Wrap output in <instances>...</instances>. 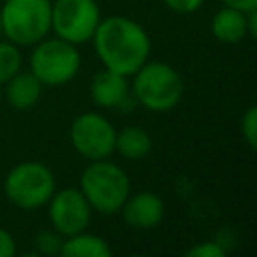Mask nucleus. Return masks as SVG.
<instances>
[{
  "label": "nucleus",
  "instance_id": "18",
  "mask_svg": "<svg viewBox=\"0 0 257 257\" xmlns=\"http://www.w3.org/2000/svg\"><path fill=\"white\" fill-rule=\"evenodd\" d=\"M60 243H62V235L60 233H52V231H42L36 237V247L40 249V253L44 255H52V253H60Z\"/></svg>",
  "mask_w": 257,
  "mask_h": 257
},
{
  "label": "nucleus",
  "instance_id": "16",
  "mask_svg": "<svg viewBox=\"0 0 257 257\" xmlns=\"http://www.w3.org/2000/svg\"><path fill=\"white\" fill-rule=\"evenodd\" d=\"M22 66V54L10 40H0V84H6Z\"/></svg>",
  "mask_w": 257,
  "mask_h": 257
},
{
  "label": "nucleus",
  "instance_id": "4",
  "mask_svg": "<svg viewBox=\"0 0 257 257\" xmlns=\"http://www.w3.org/2000/svg\"><path fill=\"white\" fill-rule=\"evenodd\" d=\"M2 34L16 46H34L50 32V0H6L0 8Z\"/></svg>",
  "mask_w": 257,
  "mask_h": 257
},
{
  "label": "nucleus",
  "instance_id": "13",
  "mask_svg": "<svg viewBox=\"0 0 257 257\" xmlns=\"http://www.w3.org/2000/svg\"><path fill=\"white\" fill-rule=\"evenodd\" d=\"M42 94V82L32 72H16L6 82V100L12 108L24 110L38 102Z\"/></svg>",
  "mask_w": 257,
  "mask_h": 257
},
{
  "label": "nucleus",
  "instance_id": "3",
  "mask_svg": "<svg viewBox=\"0 0 257 257\" xmlns=\"http://www.w3.org/2000/svg\"><path fill=\"white\" fill-rule=\"evenodd\" d=\"M133 76V94L147 110L165 112L179 104L183 96V80L171 64L147 60Z\"/></svg>",
  "mask_w": 257,
  "mask_h": 257
},
{
  "label": "nucleus",
  "instance_id": "2",
  "mask_svg": "<svg viewBox=\"0 0 257 257\" xmlns=\"http://www.w3.org/2000/svg\"><path fill=\"white\" fill-rule=\"evenodd\" d=\"M80 191L90 209L102 215H114L131 195V181L122 167L106 159H98L90 161V165L82 171Z\"/></svg>",
  "mask_w": 257,
  "mask_h": 257
},
{
  "label": "nucleus",
  "instance_id": "14",
  "mask_svg": "<svg viewBox=\"0 0 257 257\" xmlns=\"http://www.w3.org/2000/svg\"><path fill=\"white\" fill-rule=\"evenodd\" d=\"M60 253L66 257H108L110 247L102 237L80 231L64 237V241L60 243Z\"/></svg>",
  "mask_w": 257,
  "mask_h": 257
},
{
  "label": "nucleus",
  "instance_id": "15",
  "mask_svg": "<svg viewBox=\"0 0 257 257\" xmlns=\"http://www.w3.org/2000/svg\"><path fill=\"white\" fill-rule=\"evenodd\" d=\"M151 145L153 143L149 133L143 131L141 126H124L114 137V151L128 161H139L147 157L151 151Z\"/></svg>",
  "mask_w": 257,
  "mask_h": 257
},
{
  "label": "nucleus",
  "instance_id": "19",
  "mask_svg": "<svg viewBox=\"0 0 257 257\" xmlns=\"http://www.w3.org/2000/svg\"><path fill=\"white\" fill-rule=\"evenodd\" d=\"M185 255L187 257H223L225 249L215 241H203V243H197L191 249H187Z\"/></svg>",
  "mask_w": 257,
  "mask_h": 257
},
{
  "label": "nucleus",
  "instance_id": "1",
  "mask_svg": "<svg viewBox=\"0 0 257 257\" xmlns=\"http://www.w3.org/2000/svg\"><path fill=\"white\" fill-rule=\"evenodd\" d=\"M92 42L104 68L124 76H133L151 54V38L145 28L120 14L100 18Z\"/></svg>",
  "mask_w": 257,
  "mask_h": 257
},
{
  "label": "nucleus",
  "instance_id": "9",
  "mask_svg": "<svg viewBox=\"0 0 257 257\" xmlns=\"http://www.w3.org/2000/svg\"><path fill=\"white\" fill-rule=\"evenodd\" d=\"M48 217L56 233L62 237H70L74 233L86 231L90 223V205L84 199L80 189L66 187L54 191L48 199Z\"/></svg>",
  "mask_w": 257,
  "mask_h": 257
},
{
  "label": "nucleus",
  "instance_id": "22",
  "mask_svg": "<svg viewBox=\"0 0 257 257\" xmlns=\"http://www.w3.org/2000/svg\"><path fill=\"white\" fill-rule=\"evenodd\" d=\"M223 6H231V8H237V10H255L257 8V0H221Z\"/></svg>",
  "mask_w": 257,
  "mask_h": 257
},
{
  "label": "nucleus",
  "instance_id": "12",
  "mask_svg": "<svg viewBox=\"0 0 257 257\" xmlns=\"http://www.w3.org/2000/svg\"><path fill=\"white\" fill-rule=\"evenodd\" d=\"M211 32L219 42L235 44L247 36V12L223 6L211 20Z\"/></svg>",
  "mask_w": 257,
  "mask_h": 257
},
{
  "label": "nucleus",
  "instance_id": "20",
  "mask_svg": "<svg viewBox=\"0 0 257 257\" xmlns=\"http://www.w3.org/2000/svg\"><path fill=\"white\" fill-rule=\"evenodd\" d=\"M167 8H171L173 12H179V14H189V12H195L203 6L205 0H163Z\"/></svg>",
  "mask_w": 257,
  "mask_h": 257
},
{
  "label": "nucleus",
  "instance_id": "10",
  "mask_svg": "<svg viewBox=\"0 0 257 257\" xmlns=\"http://www.w3.org/2000/svg\"><path fill=\"white\" fill-rule=\"evenodd\" d=\"M118 213L133 229H155L165 217V203L153 191H139L126 197Z\"/></svg>",
  "mask_w": 257,
  "mask_h": 257
},
{
  "label": "nucleus",
  "instance_id": "17",
  "mask_svg": "<svg viewBox=\"0 0 257 257\" xmlns=\"http://www.w3.org/2000/svg\"><path fill=\"white\" fill-rule=\"evenodd\" d=\"M241 135L249 149L257 147V106H249L241 116Z\"/></svg>",
  "mask_w": 257,
  "mask_h": 257
},
{
  "label": "nucleus",
  "instance_id": "8",
  "mask_svg": "<svg viewBox=\"0 0 257 257\" xmlns=\"http://www.w3.org/2000/svg\"><path fill=\"white\" fill-rule=\"evenodd\" d=\"M114 137L116 131L110 120L98 112L78 114L70 124V143L88 161L108 159L114 153Z\"/></svg>",
  "mask_w": 257,
  "mask_h": 257
},
{
  "label": "nucleus",
  "instance_id": "23",
  "mask_svg": "<svg viewBox=\"0 0 257 257\" xmlns=\"http://www.w3.org/2000/svg\"><path fill=\"white\" fill-rule=\"evenodd\" d=\"M255 34H257V8L247 10V36L255 38Z\"/></svg>",
  "mask_w": 257,
  "mask_h": 257
},
{
  "label": "nucleus",
  "instance_id": "21",
  "mask_svg": "<svg viewBox=\"0 0 257 257\" xmlns=\"http://www.w3.org/2000/svg\"><path fill=\"white\" fill-rule=\"evenodd\" d=\"M16 253V243L12 235L0 227V257H12Z\"/></svg>",
  "mask_w": 257,
  "mask_h": 257
},
{
  "label": "nucleus",
  "instance_id": "7",
  "mask_svg": "<svg viewBox=\"0 0 257 257\" xmlns=\"http://www.w3.org/2000/svg\"><path fill=\"white\" fill-rule=\"evenodd\" d=\"M100 22L96 0H54L50 2V30L72 44L92 38Z\"/></svg>",
  "mask_w": 257,
  "mask_h": 257
},
{
  "label": "nucleus",
  "instance_id": "5",
  "mask_svg": "<svg viewBox=\"0 0 257 257\" xmlns=\"http://www.w3.org/2000/svg\"><path fill=\"white\" fill-rule=\"evenodd\" d=\"M80 68V52L76 44L58 36L42 38L34 44L30 54V72L42 86H60L76 76Z\"/></svg>",
  "mask_w": 257,
  "mask_h": 257
},
{
  "label": "nucleus",
  "instance_id": "6",
  "mask_svg": "<svg viewBox=\"0 0 257 257\" xmlns=\"http://www.w3.org/2000/svg\"><path fill=\"white\" fill-rule=\"evenodd\" d=\"M56 191L52 171L38 161H24L10 169L4 179V193L18 209H38L48 203Z\"/></svg>",
  "mask_w": 257,
  "mask_h": 257
},
{
  "label": "nucleus",
  "instance_id": "11",
  "mask_svg": "<svg viewBox=\"0 0 257 257\" xmlns=\"http://www.w3.org/2000/svg\"><path fill=\"white\" fill-rule=\"evenodd\" d=\"M126 94H128V82L124 74L104 68L92 76L90 98L94 104L102 108H112V106L122 104L126 100Z\"/></svg>",
  "mask_w": 257,
  "mask_h": 257
},
{
  "label": "nucleus",
  "instance_id": "24",
  "mask_svg": "<svg viewBox=\"0 0 257 257\" xmlns=\"http://www.w3.org/2000/svg\"><path fill=\"white\" fill-rule=\"evenodd\" d=\"M0 36H2V22H0Z\"/></svg>",
  "mask_w": 257,
  "mask_h": 257
}]
</instances>
